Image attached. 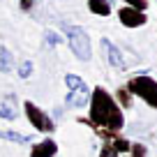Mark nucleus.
<instances>
[{"instance_id":"nucleus-1","label":"nucleus","mask_w":157,"mask_h":157,"mask_svg":"<svg viewBox=\"0 0 157 157\" xmlns=\"http://www.w3.org/2000/svg\"><path fill=\"white\" fill-rule=\"evenodd\" d=\"M78 123L88 125L93 132H113L120 134L125 127V116L123 109L116 104L113 95L104 86H95L90 90V102H88V118H78Z\"/></svg>"},{"instance_id":"nucleus-2","label":"nucleus","mask_w":157,"mask_h":157,"mask_svg":"<svg viewBox=\"0 0 157 157\" xmlns=\"http://www.w3.org/2000/svg\"><path fill=\"white\" fill-rule=\"evenodd\" d=\"M125 90L132 97H139L141 102H146L150 109L157 111V81L152 76H148V74L129 76V81L125 83Z\"/></svg>"},{"instance_id":"nucleus-3","label":"nucleus","mask_w":157,"mask_h":157,"mask_svg":"<svg viewBox=\"0 0 157 157\" xmlns=\"http://www.w3.org/2000/svg\"><path fill=\"white\" fill-rule=\"evenodd\" d=\"M60 28L67 35V44H69V49H72V53L76 56L78 60L88 63V60L93 58V46H90L88 33H86L81 25H72V23H63Z\"/></svg>"},{"instance_id":"nucleus-4","label":"nucleus","mask_w":157,"mask_h":157,"mask_svg":"<svg viewBox=\"0 0 157 157\" xmlns=\"http://www.w3.org/2000/svg\"><path fill=\"white\" fill-rule=\"evenodd\" d=\"M23 111H25V118H28V123L33 125L37 132L42 134H51L56 132V123H53V118L49 116V113L44 111V109H39L35 102H23Z\"/></svg>"},{"instance_id":"nucleus-5","label":"nucleus","mask_w":157,"mask_h":157,"mask_svg":"<svg viewBox=\"0 0 157 157\" xmlns=\"http://www.w3.org/2000/svg\"><path fill=\"white\" fill-rule=\"evenodd\" d=\"M118 21L125 28H141V25L148 23V16H146V12H139V10H132V7L123 5L118 10Z\"/></svg>"},{"instance_id":"nucleus-6","label":"nucleus","mask_w":157,"mask_h":157,"mask_svg":"<svg viewBox=\"0 0 157 157\" xmlns=\"http://www.w3.org/2000/svg\"><path fill=\"white\" fill-rule=\"evenodd\" d=\"M102 51L106 53V63L111 65V67H116V69H127V63H125L123 51L118 49V46L113 44L111 39L102 37Z\"/></svg>"},{"instance_id":"nucleus-7","label":"nucleus","mask_w":157,"mask_h":157,"mask_svg":"<svg viewBox=\"0 0 157 157\" xmlns=\"http://www.w3.org/2000/svg\"><path fill=\"white\" fill-rule=\"evenodd\" d=\"M56 155H58V143L51 136H46L39 143L30 146V157H56Z\"/></svg>"},{"instance_id":"nucleus-8","label":"nucleus","mask_w":157,"mask_h":157,"mask_svg":"<svg viewBox=\"0 0 157 157\" xmlns=\"http://www.w3.org/2000/svg\"><path fill=\"white\" fill-rule=\"evenodd\" d=\"M65 86H67L69 93H90V88L86 86V81L78 74H65Z\"/></svg>"},{"instance_id":"nucleus-9","label":"nucleus","mask_w":157,"mask_h":157,"mask_svg":"<svg viewBox=\"0 0 157 157\" xmlns=\"http://www.w3.org/2000/svg\"><path fill=\"white\" fill-rule=\"evenodd\" d=\"M88 10L95 16H111V2L109 0H88Z\"/></svg>"},{"instance_id":"nucleus-10","label":"nucleus","mask_w":157,"mask_h":157,"mask_svg":"<svg viewBox=\"0 0 157 157\" xmlns=\"http://www.w3.org/2000/svg\"><path fill=\"white\" fill-rule=\"evenodd\" d=\"M90 102V93H67L65 95V104L72 109H83Z\"/></svg>"},{"instance_id":"nucleus-11","label":"nucleus","mask_w":157,"mask_h":157,"mask_svg":"<svg viewBox=\"0 0 157 157\" xmlns=\"http://www.w3.org/2000/svg\"><path fill=\"white\" fill-rule=\"evenodd\" d=\"M14 104H16V97H14V95H7V97L0 102V118H5V120H14V118H16Z\"/></svg>"},{"instance_id":"nucleus-12","label":"nucleus","mask_w":157,"mask_h":157,"mask_svg":"<svg viewBox=\"0 0 157 157\" xmlns=\"http://www.w3.org/2000/svg\"><path fill=\"white\" fill-rule=\"evenodd\" d=\"M14 67V53H12L7 46H0V72H12Z\"/></svg>"},{"instance_id":"nucleus-13","label":"nucleus","mask_w":157,"mask_h":157,"mask_svg":"<svg viewBox=\"0 0 157 157\" xmlns=\"http://www.w3.org/2000/svg\"><path fill=\"white\" fill-rule=\"evenodd\" d=\"M113 99H116V104L120 109H132V104H134V97L125 90V86H120V88L116 90V97H113Z\"/></svg>"},{"instance_id":"nucleus-14","label":"nucleus","mask_w":157,"mask_h":157,"mask_svg":"<svg viewBox=\"0 0 157 157\" xmlns=\"http://www.w3.org/2000/svg\"><path fill=\"white\" fill-rule=\"evenodd\" d=\"M0 139L12 141V143H21V146L30 143V136H25V134H19V132H12V129H0Z\"/></svg>"},{"instance_id":"nucleus-15","label":"nucleus","mask_w":157,"mask_h":157,"mask_svg":"<svg viewBox=\"0 0 157 157\" xmlns=\"http://www.w3.org/2000/svg\"><path fill=\"white\" fill-rule=\"evenodd\" d=\"M127 157H148V148L143 146V143H132Z\"/></svg>"},{"instance_id":"nucleus-16","label":"nucleus","mask_w":157,"mask_h":157,"mask_svg":"<svg viewBox=\"0 0 157 157\" xmlns=\"http://www.w3.org/2000/svg\"><path fill=\"white\" fill-rule=\"evenodd\" d=\"M125 2V7H132V10H139V12H146L148 10V0H123Z\"/></svg>"},{"instance_id":"nucleus-17","label":"nucleus","mask_w":157,"mask_h":157,"mask_svg":"<svg viewBox=\"0 0 157 157\" xmlns=\"http://www.w3.org/2000/svg\"><path fill=\"white\" fill-rule=\"evenodd\" d=\"M30 74H33V63H30V60H23L21 67H19V76L21 78H28Z\"/></svg>"},{"instance_id":"nucleus-18","label":"nucleus","mask_w":157,"mask_h":157,"mask_svg":"<svg viewBox=\"0 0 157 157\" xmlns=\"http://www.w3.org/2000/svg\"><path fill=\"white\" fill-rule=\"evenodd\" d=\"M97 157H120V155L111 148V143H104V146L99 148V155H97Z\"/></svg>"},{"instance_id":"nucleus-19","label":"nucleus","mask_w":157,"mask_h":157,"mask_svg":"<svg viewBox=\"0 0 157 157\" xmlns=\"http://www.w3.org/2000/svg\"><path fill=\"white\" fill-rule=\"evenodd\" d=\"M44 39H46V44H49V46H56V44H60V42H63V39H60L53 30H46V33H44Z\"/></svg>"},{"instance_id":"nucleus-20","label":"nucleus","mask_w":157,"mask_h":157,"mask_svg":"<svg viewBox=\"0 0 157 157\" xmlns=\"http://www.w3.org/2000/svg\"><path fill=\"white\" fill-rule=\"evenodd\" d=\"M35 2H37V0H21V2H19V10L21 12H30L35 7Z\"/></svg>"}]
</instances>
